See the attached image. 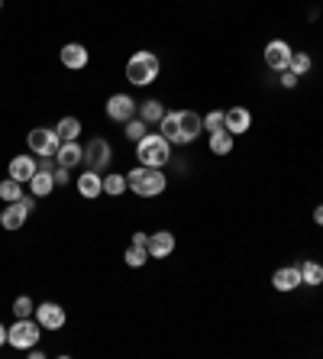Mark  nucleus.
Listing matches in <instances>:
<instances>
[{
	"label": "nucleus",
	"mask_w": 323,
	"mask_h": 359,
	"mask_svg": "<svg viewBox=\"0 0 323 359\" xmlns=\"http://www.w3.org/2000/svg\"><path fill=\"white\" fill-rule=\"evenodd\" d=\"M26 146H29V152L39 159V156H55L62 140H58V133L49 130V126H36V130L26 133Z\"/></svg>",
	"instance_id": "nucleus-8"
},
{
	"label": "nucleus",
	"mask_w": 323,
	"mask_h": 359,
	"mask_svg": "<svg viewBox=\"0 0 323 359\" xmlns=\"http://www.w3.org/2000/svg\"><path fill=\"white\" fill-rule=\"evenodd\" d=\"M130 191V182H126L123 172H104V194L110 198H120V194Z\"/></svg>",
	"instance_id": "nucleus-21"
},
{
	"label": "nucleus",
	"mask_w": 323,
	"mask_h": 359,
	"mask_svg": "<svg viewBox=\"0 0 323 359\" xmlns=\"http://www.w3.org/2000/svg\"><path fill=\"white\" fill-rule=\"evenodd\" d=\"M291 55H294V49H291L288 42H284V39H272L266 46V68H272V72H288Z\"/></svg>",
	"instance_id": "nucleus-11"
},
{
	"label": "nucleus",
	"mask_w": 323,
	"mask_h": 359,
	"mask_svg": "<svg viewBox=\"0 0 323 359\" xmlns=\"http://www.w3.org/2000/svg\"><path fill=\"white\" fill-rule=\"evenodd\" d=\"M13 314H17V318H33L36 314L33 298H29V294H20V298L13 301Z\"/></svg>",
	"instance_id": "nucleus-30"
},
{
	"label": "nucleus",
	"mask_w": 323,
	"mask_h": 359,
	"mask_svg": "<svg viewBox=\"0 0 323 359\" xmlns=\"http://www.w3.org/2000/svg\"><path fill=\"white\" fill-rule=\"evenodd\" d=\"M58 59H62V65H65L68 72H81V68H88V62H91V52H88V46H81V42H68V46H62Z\"/></svg>",
	"instance_id": "nucleus-13"
},
{
	"label": "nucleus",
	"mask_w": 323,
	"mask_h": 359,
	"mask_svg": "<svg viewBox=\"0 0 323 359\" xmlns=\"http://www.w3.org/2000/svg\"><path fill=\"white\" fill-rule=\"evenodd\" d=\"M55 188H58L55 178H52V172H46V168H39L33 175V182H29V194H36V198H49Z\"/></svg>",
	"instance_id": "nucleus-20"
},
{
	"label": "nucleus",
	"mask_w": 323,
	"mask_h": 359,
	"mask_svg": "<svg viewBox=\"0 0 323 359\" xmlns=\"http://www.w3.org/2000/svg\"><path fill=\"white\" fill-rule=\"evenodd\" d=\"M136 159L139 165H152V168H165L172 162V142L162 133H146L139 142H136Z\"/></svg>",
	"instance_id": "nucleus-4"
},
{
	"label": "nucleus",
	"mask_w": 323,
	"mask_h": 359,
	"mask_svg": "<svg viewBox=\"0 0 323 359\" xmlns=\"http://www.w3.org/2000/svg\"><path fill=\"white\" fill-rule=\"evenodd\" d=\"M301 285H304V278H301V266H282V269H275L272 272V288L275 292H298Z\"/></svg>",
	"instance_id": "nucleus-12"
},
{
	"label": "nucleus",
	"mask_w": 323,
	"mask_h": 359,
	"mask_svg": "<svg viewBox=\"0 0 323 359\" xmlns=\"http://www.w3.org/2000/svg\"><path fill=\"white\" fill-rule=\"evenodd\" d=\"M75 188H78V194H81L84 201H97L100 194H104V175L94 172V168H84L81 175L75 178Z\"/></svg>",
	"instance_id": "nucleus-14"
},
{
	"label": "nucleus",
	"mask_w": 323,
	"mask_h": 359,
	"mask_svg": "<svg viewBox=\"0 0 323 359\" xmlns=\"http://www.w3.org/2000/svg\"><path fill=\"white\" fill-rule=\"evenodd\" d=\"M0 10H4V0H0Z\"/></svg>",
	"instance_id": "nucleus-36"
},
{
	"label": "nucleus",
	"mask_w": 323,
	"mask_h": 359,
	"mask_svg": "<svg viewBox=\"0 0 323 359\" xmlns=\"http://www.w3.org/2000/svg\"><path fill=\"white\" fill-rule=\"evenodd\" d=\"M52 178H55V184L62 188V184H68L71 182V168H65V165H55L52 168Z\"/></svg>",
	"instance_id": "nucleus-31"
},
{
	"label": "nucleus",
	"mask_w": 323,
	"mask_h": 359,
	"mask_svg": "<svg viewBox=\"0 0 323 359\" xmlns=\"http://www.w3.org/2000/svg\"><path fill=\"white\" fill-rule=\"evenodd\" d=\"M23 182H17V178H4V182H0V201H4V204H13V201H20L23 198Z\"/></svg>",
	"instance_id": "nucleus-25"
},
{
	"label": "nucleus",
	"mask_w": 323,
	"mask_h": 359,
	"mask_svg": "<svg viewBox=\"0 0 323 359\" xmlns=\"http://www.w3.org/2000/svg\"><path fill=\"white\" fill-rule=\"evenodd\" d=\"M158 130L172 146H188L204 133V117L198 110H168L162 123H158Z\"/></svg>",
	"instance_id": "nucleus-1"
},
{
	"label": "nucleus",
	"mask_w": 323,
	"mask_h": 359,
	"mask_svg": "<svg viewBox=\"0 0 323 359\" xmlns=\"http://www.w3.org/2000/svg\"><path fill=\"white\" fill-rule=\"evenodd\" d=\"M301 278H304V285H310V288H320L323 285V266L317 259H304L301 262Z\"/></svg>",
	"instance_id": "nucleus-24"
},
{
	"label": "nucleus",
	"mask_w": 323,
	"mask_h": 359,
	"mask_svg": "<svg viewBox=\"0 0 323 359\" xmlns=\"http://www.w3.org/2000/svg\"><path fill=\"white\" fill-rule=\"evenodd\" d=\"M42 340V327L36 318H17L13 324L7 327V346H13V350H33V346H39Z\"/></svg>",
	"instance_id": "nucleus-5"
},
{
	"label": "nucleus",
	"mask_w": 323,
	"mask_h": 359,
	"mask_svg": "<svg viewBox=\"0 0 323 359\" xmlns=\"http://www.w3.org/2000/svg\"><path fill=\"white\" fill-rule=\"evenodd\" d=\"M55 162H58V165H65V168L84 165V146L78 140L62 142V146H58V152H55Z\"/></svg>",
	"instance_id": "nucleus-18"
},
{
	"label": "nucleus",
	"mask_w": 323,
	"mask_h": 359,
	"mask_svg": "<svg viewBox=\"0 0 323 359\" xmlns=\"http://www.w3.org/2000/svg\"><path fill=\"white\" fill-rule=\"evenodd\" d=\"M123 262L130 269H142L146 262H149V250H146V246H136V243H130V246H126V252H123Z\"/></svg>",
	"instance_id": "nucleus-26"
},
{
	"label": "nucleus",
	"mask_w": 323,
	"mask_h": 359,
	"mask_svg": "<svg viewBox=\"0 0 323 359\" xmlns=\"http://www.w3.org/2000/svg\"><path fill=\"white\" fill-rule=\"evenodd\" d=\"M4 343H7V327L0 324V346H4Z\"/></svg>",
	"instance_id": "nucleus-35"
},
{
	"label": "nucleus",
	"mask_w": 323,
	"mask_h": 359,
	"mask_svg": "<svg viewBox=\"0 0 323 359\" xmlns=\"http://www.w3.org/2000/svg\"><path fill=\"white\" fill-rule=\"evenodd\" d=\"M278 75H282V78H278V81H282V88H298V81H301V78L294 75L291 68H288V72H278Z\"/></svg>",
	"instance_id": "nucleus-32"
},
{
	"label": "nucleus",
	"mask_w": 323,
	"mask_h": 359,
	"mask_svg": "<svg viewBox=\"0 0 323 359\" xmlns=\"http://www.w3.org/2000/svg\"><path fill=\"white\" fill-rule=\"evenodd\" d=\"M146 133H149V123H146V120H139V117H133V120H126V123H123V136L130 142H139Z\"/></svg>",
	"instance_id": "nucleus-27"
},
{
	"label": "nucleus",
	"mask_w": 323,
	"mask_h": 359,
	"mask_svg": "<svg viewBox=\"0 0 323 359\" xmlns=\"http://www.w3.org/2000/svg\"><path fill=\"white\" fill-rule=\"evenodd\" d=\"M226 130H230L233 136H242V133H249L252 130V110L249 107H230L226 110Z\"/></svg>",
	"instance_id": "nucleus-17"
},
{
	"label": "nucleus",
	"mask_w": 323,
	"mask_h": 359,
	"mask_svg": "<svg viewBox=\"0 0 323 359\" xmlns=\"http://www.w3.org/2000/svg\"><path fill=\"white\" fill-rule=\"evenodd\" d=\"M314 224L323 226V204H317V208H314Z\"/></svg>",
	"instance_id": "nucleus-34"
},
{
	"label": "nucleus",
	"mask_w": 323,
	"mask_h": 359,
	"mask_svg": "<svg viewBox=\"0 0 323 359\" xmlns=\"http://www.w3.org/2000/svg\"><path fill=\"white\" fill-rule=\"evenodd\" d=\"M165 114H168V110H165V104H162V100H142L139 110H136V117L146 120L149 126H158Z\"/></svg>",
	"instance_id": "nucleus-19"
},
{
	"label": "nucleus",
	"mask_w": 323,
	"mask_h": 359,
	"mask_svg": "<svg viewBox=\"0 0 323 359\" xmlns=\"http://www.w3.org/2000/svg\"><path fill=\"white\" fill-rule=\"evenodd\" d=\"M126 182H130V191L136 198H158V194L168 188V178L162 168H152V165H136L126 172Z\"/></svg>",
	"instance_id": "nucleus-2"
},
{
	"label": "nucleus",
	"mask_w": 323,
	"mask_h": 359,
	"mask_svg": "<svg viewBox=\"0 0 323 359\" xmlns=\"http://www.w3.org/2000/svg\"><path fill=\"white\" fill-rule=\"evenodd\" d=\"M81 120L78 117H62L58 120V126H55V133H58V140L62 142H71V140H78V136H81Z\"/></svg>",
	"instance_id": "nucleus-23"
},
{
	"label": "nucleus",
	"mask_w": 323,
	"mask_h": 359,
	"mask_svg": "<svg viewBox=\"0 0 323 359\" xmlns=\"http://www.w3.org/2000/svg\"><path fill=\"white\" fill-rule=\"evenodd\" d=\"M174 246H178V240L172 230H156V233H149V259H168Z\"/></svg>",
	"instance_id": "nucleus-16"
},
{
	"label": "nucleus",
	"mask_w": 323,
	"mask_h": 359,
	"mask_svg": "<svg viewBox=\"0 0 323 359\" xmlns=\"http://www.w3.org/2000/svg\"><path fill=\"white\" fill-rule=\"evenodd\" d=\"M233 140H236V136H233L230 130H220V133H210L207 146H210V152H214V156H230V152H233Z\"/></svg>",
	"instance_id": "nucleus-22"
},
{
	"label": "nucleus",
	"mask_w": 323,
	"mask_h": 359,
	"mask_svg": "<svg viewBox=\"0 0 323 359\" xmlns=\"http://www.w3.org/2000/svg\"><path fill=\"white\" fill-rule=\"evenodd\" d=\"M33 208H36V194H23L20 201H13V204L4 208V214H0V226H4L7 233L23 230V224H26V217L33 214Z\"/></svg>",
	"instance_id": "nucleus-6"
},
{
	"label": "nucleus",
	"mask_w": 323,
	"mask_h": 359,
	"mask_svg": "<svg viewBox=\"0 0 323 359\" xmlns=\"http://www.w3.org/2000/svg\"><path fill=\"white\" fill-rule=\"evenodd\" d=\"M33 318L39 320L42 330L58 334V330L65 327L68 314H65V308H62V304H55V301H42V304H36V314H33Z\"/></svg>",
	"instance_id": "nucleus-10"
},
{
	"label": "nucleus",
	"mask_w": 323,
	"mask_h": 359,
	"mask_svg": "<svg viewBox=\"0 0 323 359\" xmlns=\"http://www.w3.org/2000/svg\"><path fill=\"white\" fill-rule=\"evenodd\" d=\"M110 159H114V146H110L104 136L88 140V146H84V168H94V172L104 175L110 168Z\"/></svg>",
	"instance_id": "nucleus-7"
},
{
	"label": "nucleus",
	"mask_w": 323,
	"mask_h": 359,
	"mask_svg": "<svg viewBox=\"0 0 323 359\" xmlns=\"http://www.w3.org/2000/svg\"><path fill=\"white\" fill-rule=\"evenodd\" d=\"M220 130H226V110H210V114H204V133H220Z\"/></svg>",
	"instance_id": "nucleus-28"
},
{
	"label": "nucleus",
	"mask_w": 323,
	"mask_h": 359,
	"mask_svg": "<svg viewBox=\"0 0 323 359\" xmlns=\"http://www.w3.org/2000/svg\"><path fill=\"white\" fill-rule=\"evenodd\" d=\"M130 243H136V246H146V250H149V233H139V230H136Z\"/></svg>",
	"instance_id": "nucleus-33"
},
{
	"label": "nucleus",
	"mask_w": 323,
	"mask_h": 359,
	"mask_svg": "<svg viewBox=\"0 0 323 359\" xmlns=\"http://www.w3.org/2000/svg\"><path fill=\"white\" fill-rule=\"evenodd\" d=\"M158 72H162V59L149 49L133 52L130 62H126V81L133 84V88H149L158 78Z\"/></svg>",
	"instance_id": "nucleus-3"
},
{
	"label": "nucleus",
	"mask_w": 323,
	"mask_h": 359,
	"mask_svg": "<svg viewBox=\"0 0 323 359\" xmlns=\"http://www.w3.org/2000/svg\"><path fill=\"white\" fill-rule=\"evenodd\" d=\"M136 110H139V104H136L133 94L116 91V94H110L107 97V117L114 120V123H126V120H133Z\"/></svg>",
	"instance_id": "nucleus-9"
},
{
	"label": "nucleus",
	"mask_w": 323,
	"mask_h": 359,
	"mask_svg": "<svg viewBox=\"0 0 323 359\" xmlns=\"http://www.w3.org/2000/svg\"><path fill=\"white\" fill-rule=\"evenodd\" d=\"M291 72H294V75H307V72H310V68H314V62H310V55H307V52H294V55H291Z\"/></svg>",
	"instance_id": "nucleus-29"
},
{
	"label": "nucleus",
	"mask_w": 323,
	"mask_h": 359,
	"mask_svg": "<svg viewBox=\"0 0 323 359\" xmlns=\"http://www.w3.org/2000/svg\"><path fill=\"white\" fill-rule=\"evenodd\" d=\"M36 172H39V162H36L33 152H29V156H13V159H10V165H7V175L17 178V182H23V184L33 182Z\"/></svg>",
	"instance_id": "nucleus-15"
}]
</instances>
